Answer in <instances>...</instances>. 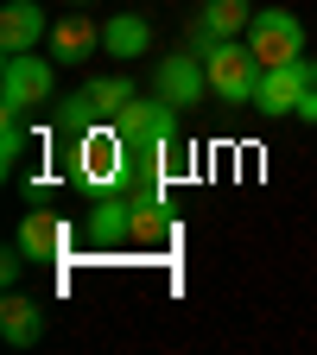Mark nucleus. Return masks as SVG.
Listing matches in <instances>:
<instances>
[{
    "label": "nucleus",
    "instance_id": "obj_1",
    "mask_svg": "<svg viewBox=\"0 0 317 355\" xmlns=\"http://www.w3.org/2000/svg\"><path fill=\"white\" fill-rule=\"evenodd\" d=\"M70 178H76L83 191H133L140 165H133V153H127V140H121V127H114V121H102V127L76 133Z\"/></svg>",
    "mask_w": 317,
    "mask_h": 355
},
{
    "label": "nucleus",
    "instance_id": "obj_2",
    "mask_svg": "<svg viewBox=\"0 0 317 355\" xmlns=\"http://www.w3.org/2000/svg\"><path fill=\"white\" fill-rule=\"evenodd\" d=\"M114 127H121V140H127L133 165L153 171V178H165V159L178 153V108H171L165 96H146V102L133 96L127 114H121Z\"/></svg>",
    "mask_w": 317,
    "mask_h": 355
},
{
    "label": "nucleus",
    "instance_id": "obj_3",
    "mask_svg": "<svg viewBox=\"0 0 317 355\" xmlns=\"http://www.w3.org/2000/svg\"><path fill=\"white\" fill-rule=\"evenodd\" d=\"M191 51H197V44H191ZM203 70H209V96L229 102V108L254 102V89H260V58L248 51L241 38H216V44H203Z\"/></svg>",
    "mask_w": 317,
    "mask_h": 355
},
{
    "label": "nucleus",
    "instance_id": "obj_4",
    "mask_svg": "<svg viewBox=\"0 0 317 355\" xmlns=\"http://www.w3.org/2000/svg\"><path fill=\"white\" fill-rule=\"evenodd\" d=\"M58 89V58H38V51H13L7 70H0V114H32L51 102Z\"/></svg>",
    "mask_w": 317,
    "mask_h": 355
},
{
    "label": "nucleus",
    "instance_id": "obj_5",
    "mask_svg": "<svg viewBox=\"0 0 317 355\" xmlns=\"http://www.w3.org/2000/svg\"><path fill=\"white\" fill-rule=\"evenodd\" d=\"M133 102V83L127 76H89L76 96L64 102V127L70 133H89V127H102V121H121Z\"/></svg>",
    "mask_w": 317,
    "mask_h": 355
},
{
    "label": "nucleus",
    "instance_id": "obj_6",
    "mask_svg": "<svg viewBox=\"0 0 317 355\" xmlns=\"http://www.w3.org/2000/svg\"><path fill=\"white\" fill-rule=\"evenodd\" d=\"M248 51L260 58V70L305 58V26H298V13H286V7H260L254 26H248Z\"/></svg>",
    "mask_w": 317,
    "mask_h": 355
},
{
    "label": "nucleus",
    "instance_id": "obj_7",
    "mask_svg": "<svg viewBox=\"0 0 317 355\" xmlns=\"http://www.w3.org/2000/svg\"><path fill=\"white\" fill-rule=\"evenodd\" d=\"M159 96L185 114V108H197L203 96H209V70H203V51H171V58H159Z\"/></svg>",
    "mask_w": 317,
    "mask_h": 355
},
{
    "label": "nucleus",
    "instance_id": "obj_8",
    "mask_svg": "<svg viewBox=\"0 0 317 355\" xmlns=\"http://www.w3.org/2000/svg\"><path fill=\"white\" fill-rule=\"evenodd\" d=\"M305 89H311V58L273 64V70H260V89H254V108H260V114H298Z\"/></svg>",
    "mask_w": 317,
    "mask_h": 355
},
{
    "label": "nucleus",
    "instance_id": "obj_9",
    "mask_svg": "<svg viewBox=\"0 0 317 355\" xmlns=\"http://www.w3.org/2000/svg\"><path fill=\"white\" fill-rule=\"evenodd\" d=\"M89 241L96 248L133 241V191H89Z\"/></svg>",
    "mask_w": 317,
    "mask_h": 355
},
{
    "label": "nucleus",
    "instance_id": "obj_10",
    "mask_svg": "<svg viewBox=\"0 0 317 355\" xmlns=\"http://www.w3.org/2000/svg\"><path fill=\"white\" fill-rule=\"evenodd\" d=\"M248 26H254V7H248V0H203L185 44H197V51H203V44H216V38H241Z\"/></svg>",
    "mask_w": 317,
    "mask_h": 355
},
{
    "label": "nucleus",
    "instance_id": "obj_11",
    "mask_svg": "<svg viewBox=\"0 0 317 355\" xmlns=\"http://www.w3.org/2000/svg\"><path fill=\"white\" fill-rule=\"evenodd\" d=\"M38 38H51V19H44L38 0H7L0 7V51H38Z\"/></svg>",
    "mask_w": 317,
    "mask_h": 355
},
{
    "label": "nucleus",
    "instance_id": "obj_12",
    "mask_svg": "<svg viewBox=\"0 0 317 355\" xmlns=\"http://www.w3.org/2000/svg\"><path fill=\"white\" fill-rule=\"evenodd\" d=\"M19 254L26 260H58L64 248H70V229H64V222L51 216V209H26V222H19Z\"/></svg>",
    "mask_w": 317,
    "mask_h": 355
},
{
    "label": "nucleus",
    "instance_id": "obj_13",
    "mask_svg": "<svg viewBox=\"0 0 317 355\" xmlns=\"http://www.w3.org/2000/svg\"><path fill=\"white\" fill-rule=\"evenodd\" d=\"M0 336H7L13 349H32V343L44 336V311H38V298H26V292L7 286V298H0Z\"/></svg>",
    "mask_w": 317,
    "mask_h": 355
},
{
    "label": "nucleus",
    "instance_id": "obj_14",
    "mask_svg": "<svg viewBox=\"0 0 317 355\" xmlns=\"http://www.w3.org/2000/svg\"><path fill=\"white\" fill-rule=\"evenodd\" d=\"M96 44H102V26H89L83 13H70V19L51 26V58H58V64H89Z\"/></svg>",
    "mask_w": 317,
    "mask_h": 355
},
{
    "label": "nucleus",
    "instance_id": "obj_15",
    "mask_svg": "<svg viewBox=\"0 0 317 355\" xmlns=\"http://www.w3.org/2000/svg\"><path fill=\"white\" fill-rule=\"evenodd\" d=\"M102 51H108V58H146V51H153V26H146L140 13H114V19L102 26Z\"/></svg>",
    "mask_w": 317,
    "mask_h": 355
},
{
    "label": "nucleus",
    "instance_id": "obj_16",
    "mask_svg": "<svg viewBox=\"0 0 317 355\" xmlns=\"http://www.w3.org/2000/svg\"><path fill=\"white\" fill-rule=\"evenodd\" d=\"M26 146V114H0V165H13Z\"/></svg>",
    "mask_w": 317,
    "mask_h": 355
},
{
    "label": "nucleus",
    "instance_id": "obj_17",
    "mask_svg": "<svg viewBox=\"0 0 317 355\" xmlns=\"http://www.w3.org/2000/svg\"><path fill=\"white\" fill-rule=\"evenodd\" d=\"M19 266H26V254H19V241H13L7 260H0V286H19Z\"/></svg>",
    "mask_w": 317,
    "mask_h": 355
},
{
    "label": "nucleus",
    "instance_id": "obj_18",
    "mask_svg": "<svg viewBox=\"0 0 317 355\" xmlns=\"http://www.w3.org/2000/svg\"><path fill=\"white\" fill-rule=\"evenodd\" d=\"M298 121H311V127H317V83L305 89V102H298Z\"/></svg>",
    "mask_w": 317,
    "mask_h": 355
},
{
    "label": "nucleus",
    "instance_id": "obj_19",
    "mask_svg": "<svg viewBox=\"0 0 317 355\" xmlns=\"http://www.w3.org/2000/svg\"><path fill=\"white\" fill-rule=\"evenodd\" d=\"M311 83H317V58H311Z\"/></svg>",
    "mask_w": 317,
    "mask_h": 355
},
{
    "label": "nucleus",
    "instance_id": "obj_20",
    "mask_svg": "<svg viewBox=\"0 0 317 355\" xmlns=\"http://www.w3.org/2000/svg\"><path fill=\"white\" fill-rule=\"evenodd\" d=\"M76 7H83V0H76Z\"/></svg>",
    "mask_w": 317,
    "mask_h": 355
}]
</instances>
